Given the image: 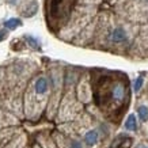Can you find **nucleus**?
Instances as JSON below:
<instances>
[{
  "label": "nucleus",
  "mask_w": 148,
  "mask_h": 148,
  "mask_svg": "<svg viewBox=\"0 0 148 148\" xmlns=\"http://www.w3.org/2000/svg\"><path fill=\"white\" fill-rule=\"evenodd\" d=\"M128 98L126 79L103 77L95 90V101L101 109L112 108L114 110L122 106Z\"/></svg>",
  "instance_id": "1"
},
{
  "label": "nucleus",
  "mask_w": 148,
  "mask_h": 148,
  "mask_svg": "<svg viewBox=\"0 0 148 148\" xmlns=\"http://www.w3.org/2000/svg\"><path fill=\"white\" fill-rule=\"evenodd\" d=\"M77 0H50L48 18L52 25H64L71 16Z\"/></svg>",
  "instance_id": "2"
},
{
  "label": "nucleus",
  "mask_w": 148,
  "mask_h": 148,
  "mask_svg": "<svg viewBox=\"0 0 148 148\" xmlns=\"http://www.w3.org/2000/svg\"><path fill=\"white\" fill-rule=\"evenodd\" d=\"M99 139H101L99 130L98 129H90L88 132H86L84 137H83V143H84L87 147H95V145L99 143Z\"/></svg>",
  "instance_id": "3"
},
{
  "label": "nucleus",
  "mask_w": 148,
  "mask_h": 148,
  "mask_svg": "<svg viewBox=\"0 0 148 148\" xmlns=\"http://www.w3.org/2000/svg\"><path fill=\"white\" fill-rule=\"evenodd\" d=\"M34 91L37 95H45L49 91V82L45 76H40L34 83Z\"/></svg>",
  "instance_id": "4"
},
{
  "label": "nucleus",
  "mask_w": 148,
  "mask_h": 148,
  "mask_svg": "<svg viewBox=\"0 0 148 148\" xmlns=\"http://www.w3.org/2000/svg\"><path fill=\"white\" fill-rule=\"evenodd\" d=\"M126 38H128V34L126 32L122 29V27H117L110 34V40L113 42H116V44H121V42H125Z\"/></svg>",
  "instance_id": "5"
},
{
  "label": "nucleus",
  "mask_w": 148,
  "mask_h": 148,
  "mask_svg": "<svg viewBox=\"0 0 148 148\" xmlns=\"http://www.w3.org/2000/svg\"><path fill=\"white\" fill-rule=\"evenodd\" d=\"M124 126H125L126 130H132V132H136L139 129V122H137V118H136L135 114H129L128 116Z\"/></svg>",
  "instance_id": "6"
},
{
  "label": "nucleus",
  "mask_w": 148,
  "mask_h": 148,
  "mask_svg": "<svg viewBox=\"0 0 148 148\" xmlns=\"http://www.w3.org/2000/svg\"><path fill=\"white\" fill-rule=\"evenodd\" d=\"M137 117L141 122H148V106L140 105L137 108Z\"/></svg>",
  "instance_id": "7"
},
{
  "label": "nucleus",
  "mask_w": 148,
  "mask_h": 148,
  "mask_svg": "<svg viewBox=\"0 0 148 148\" xmlns=\"http://www.w3.org/2000/svg\"><path fill=\"white\" fill-rule=\"evenodd\" d=\"M19 26H22V21L18 18H11L4 22V27L8 29V30H15V29Z\"/></svg>",
  "instance_id": "8"
},
{
  "label": "nucleus",
  "mask_w": 148,
  "mask_h": 148,
  "mask_svg": "<svg viewBox=\"0 0 148 148\" xmlns=\"http://www.w3.org/2000/svg\"><path fill=\"white\" fill-rule=\"evenodd\" d=\"M37 8H38L37 3H36V1H33V3H30V5H27V8L25 10L23 15H25V16H27V18H30V16H33V15L37 12Z\"/></svg>",
  "instance_id": "9"
},
{
  "label": "nucleus",
  "mask_w": 148,
  "mask_h": 148,
  "mask_svg": "<svg viewBox=\"0 0 148 148\" xmlns=\"http://www.w3.org/2000/svg\"><path fill=\"white\" fill-rule=\"evenodd\" d=\"M25 38H26V41L30 44V46L36 48V49H40V41L37 40V38H34V37H32V36H26Z\"/></svg>",
  "instance_id": "10"
},
{
  "label": "nucleus",
  "mask_w": 148,
  "mask_h": 148,
  "mask_svg": "<svg viewBox=\"0 0 148 148\" xmlns=\"http://www.w3.org/2000/svg\"><path fill=\"white\" fill-rule=\"evenodd\" d=\"M143 83H144V79L141 76H139V77H136V80H135V83H133V90L137 92V91H140V88L143 87Z\"/></svg>",
  "instance_id": "11"
},
{
  "label": "nucleus",
  "mask_w": 148,
  "mask_h": 148,
  "mask_svg": "<svg viewBox=\"0 0 148 148\" xmlns=\"http://www.w3.org/2000/svg\"><path fill=\"white\" fill-rule=\"evenodd\" d=\"M68 148H84L83 143H82L80 140H71L69 143H68Z\"/></svg>",
  "instance_id": "12"
},
{
  "label": "nucleus",
  "mask_w": 148,
  "mask_h": 148,
  "mask_svg": "<svg viewBox=\"0 0 148 148\" xmlns=\"http://www.w3.org/2000/svg\"><path fill=\"white\" fill-rule=\"evenodd\" d=\"M7 34H8V32H7V30H0V42L7 38Z\"/></svg>",
  "instance_id": "13"
},
{
  "label": "nucleus",
  "mask_w": 148,
  "mask_h": 148,
  "mask_svg": "<svg viewBox=\"0 0 148 148\" xmlns=\"http://www.w3.org/2000/svg\"><path fill=\"white\" fill-rule=\"evenodd\" d=\"M137 148H148V144H140Z\"/></svg>",
  "instance_id": "14"
},
{
  "label": "nucleus",
  "mask_w": 148,
  "mask_h": 148,
  "mask_svg": "<svg viewBox=\"0 0 148 148\" xmlns=\"http://www.w3.org/2000/svg\"><path fill=\"white\" fill-rule=\"evenodd\" d=\"M10 3H11V4H15L16 1H15V0H10Z\"/></svg>",
  "instance_id": "15"
}]
</instances>
